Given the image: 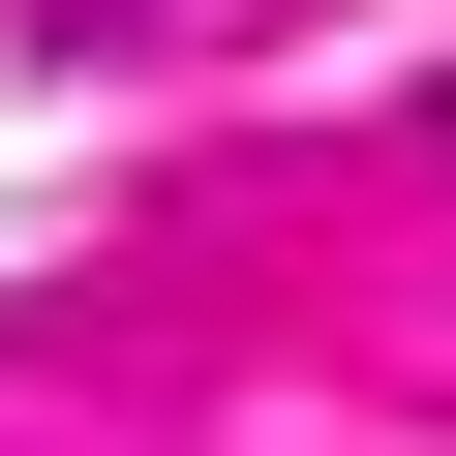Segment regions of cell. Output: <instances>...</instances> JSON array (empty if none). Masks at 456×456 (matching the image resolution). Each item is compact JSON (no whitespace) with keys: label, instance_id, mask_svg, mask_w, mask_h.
<instances>
[{"label":"cell","instance_id":"1","mask_svg":"<svg viewBox=\"0 0 456 456\" xmlns=\"http://www.w3.org/2000/svg\"><path fill=\"white\" fill-rule=\"evenodd\" d=\"M426 122H456V92H426Z\"/></svg>","mask_w":456,"mask_h":456}]
</instances>
